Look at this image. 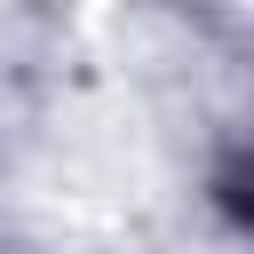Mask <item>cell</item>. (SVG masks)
Instances as JSON below:
<instances>
[{"instance_id": "cell-1", "label": "cell", "mask_w": 254, "mask_h": 254, "mask_svg": "<svg viewBox=\"0 0 254 254\" xmlns=\"http://www.w3.org/2000/svg\"><path fill=\"white\" fill-rule=\"evenodd\" d=\"M222 198H230V206H238V214L254 222V159H246V167H238V175L222 183Z\"/></svg>"}]
</instances>
